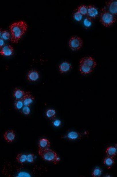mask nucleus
Instances as JSON below:
<instances>
[{"label": "nucleus", "mask_w": 117, "mask_h": 177, "mask_svg": "<svg viewBox=\"0 0 117 177\" xmlns=\"http://www.w3.org/2000/svg\"><path fill=\"white\" fill-rule=\"evenodd\" d=\"M102 170L99 168V167H96L95 169H94L92 173V175L93 177H101L102 174Z\"/></svg>", "instance_id": "23"}, {"label": "nucleus", "mask_w": 117, "mask_h": 177, "mask_svg": "<svg viewBox=\"0 0 117 177\" xmlns=\"http://www.w3.org/2000/svg\"><path fill=\"white\" fill-rule=\"evenodd\" d=\"M83 40L79 37L74 36L71 38L69 42L70 48L73 51H78L83 46Z\"/></svg>", "instance_id": "4"}, {"label": "nucleus", "mask_w": 117, "mask_h": 177, "mask_svg": "<svg viewBox=\"0 0 117 177\" xmlns=\"http://www.w3.org/2000/svg\"><path fill=\"white\" fill-rule=\"evenodd\" d=\"M106 10L112 14L116 16L117 14V1L111 0L106 3Z\"/></svg>", "instance_id": "5"}, {"label": "nucleus", "mask_w": 117, "mask_h": 177, "mask_svg": "<svg viewBox=\"0 0 117 177\" xmlns=\"http://www.w3.org/2000/svg\"><path fill=\"white\" fill-rule=\"evenodd\" d=\"M25 92L23 90L18 88H16L13 92V96L16 100L22 99L25 95Z\"/></svg>", "instance_id": "17"}, {"label": "nucleus", "mask_w": 117, "mask_h": 177, "mask_svg": "<svg viewBox=\"0 0 117 177\" xmlns=\"http://www.w3.org/2000/svg\"><path fill=\"white\" fill-rule=\"evenodd\" d=\"M51 146V143L46 138H41L39 140L38 144V149L44 150L49 149Z\"/></svg>", "instance_id": "14"}, {"label": "nucleus", "mask_w": 117, "mask_h": 177, "mask_svg": "<svg viewBox=\"0 0 117 177\" xmlns=\"http://www.w3.org/2000/svg\"><path fill=\"white\" fill-rule=\"evenodd\" d=\"M16 161L21 164H23L26 161V156L23 154H19L17 156Z\"/></svg>", "instance_id": "19"}, {"label": "nucleus", "mask_w": 117, "mask_h": 177, "mask_svg": "<svg viewBox=\"0 0 117 177\" xmlns=\"http://www.w3.org/2000/svg\"><path fill=\"white\" fill-rule=\"evenodd\" d=\"M34 97L32 96L30 92H25V95L22 100L23 101L24 106L30 107L34 100Z\"/></svg>", "instance_id": "7"}, {"label": "nucleus", "mask_w": 117, "mask_h": 177, "mask_svg": "<svg viewBox=\"0 0 117 177\" xmlns=\"http://www.w3.org/2000/svg\"><path fill=\"white\" fill-rule=\"evenodd\" d=\"M70 140H75L76 139H81L82 138V135L80 133L76 131H70L64 137Z\"/></svg>", "instance_id": "13"}, {"label": "nucleus", "mask_w": 117, "mask_h": 177, "mask_svg": "<svg viewBox=\"0 0 117 177\" xmlns=\"http://www.w3.org/2000/svg\"><path fill=\"white\" fill-rule=\"evenodd\" d=\"M76 10L79 12L81 14L83 15H87V7L85 5H81L78 7Z\"/></svg>", "instance_id": "21"}, {"label": "nucleus", "mask_w": 117, "mask_h": 177, "mask_svg": "<svg viewBox=\"0 0 117 177\" xmlns=\"http://www.w3.org/2000/svg\"><path fill=\"white\" fill-rule=\"evenodd\" d=\"M3 137L7 142H12L15 140L16 134L13 130H8L6 131L3 135Z\"/></svg>", "instance_id": "11"}, {"label": "nucleus", "mask_w": 117, "mask_h": 177, "mask_svg": "<svg viewBox=\"0 0 117 177\" xmlns=\"http://www.w3.org/2000/svg\"><path fill=\"white\" fill-rule=\"evenodd\" d=\"M30 109L29 106H24L22 109L21 113L25 115H28L30 114Z\"/></svg>", "instance_id": "28"}, {"label": "nucleus", "mask_w": 117, "mask_h": 177, "mask_svg": "<svg viewBox=\"0 0 117 177\" xmlns=\"http://www.w3.org/2000/svg\"><path fill=\"white\" fill-rule=\"evenodd\" d=\"M72 68V66L68 62H63L59 66V70L61 73H66Z\"/></svg>", "instance_id": "12"}, {"label": "nucleus", "mask_w": 117, "mask_h": 177, "mask_svg": "<svg viewBox=\"0 0 117 177\" xmlns=\"http://www.w3.org/2000/svg\"><path fill=\"white\" fill-rule=\"evenodd\" d=\"M114 163H115V161L114 157L108 156L106 158H104L103 160V164L106 167H107V169H111Z\"/></svg>", "instance_id": "16"}, {"label": "nucleus", "mask_w": 117, "mask_h": 177, "mask_svg": "<svg viewBox=\"0 0 117 177\" xmlns=\"http://www.w3.org/2000/svg\"><path fill=\"white\" fill-rule=\"evenodd\" d=\"M79 65H86L94 69L97 66V63L95 60L92 57H85L80 60Z\"/></svg>", "instance_id": "6"}, {"label": "nucleus", "mask_w": 117, "mask_h": 177, "mask_svg": "<svg viewBox=\"0 0 117 177\" xmlns=\"http://www.w3.org/2000/svg\"><path fill=\"white\" fill-rule=\"evenodd\" d=\"M34 154H28L26 156V161L30 163H33L34 162Z\"/></svg>", "instance_id": "27"}, {"label": "nucleus", "mask_w": 117, "mask_h": 177, "mask_svg": "<svg viewBox=\"0 0 117 177\" xmlns=\"http://www.w3.org/2000/svg\"><path fill=\"white\" fill-rule=\"evenodd\" d=\"M1 37L3 40H8L11 38L10 33L7 30H3L2 31Z\"/></svg>", "instance_id": "22"}, {"label": "nucleus", "mask_w": 117, "mask_h": 177, "mask_svg": "<svg viewBox=\"0 0 117 177\" xmlns=\"http://www.w3.org/2000/svg\"><path fill=\"white\" fill-rule=\"evenodd\" d=\"M83 23H84V26L86 27V28L90 27L92 25V19L89 18L88 17H87L86 18L84 19Z\"/></svg>", "instance_id": "26"}, {"label": "nucleus", "mask_w": 117, "mask_h": 177, "mask_svg": "<svg viewBox=\"0 0 117 177\" xmlns=\"http://www.w3.org/2000/svg\"><path fill=\"white\" fill-rule=\"evenodd\" d=\"M13 47L10 45H5L0 50V54L5 57H9L13 55Z\"/></svg>", "instance_id": "8"}, {"label": "nucleus", "mask_w": 117, "mask_h": 177, "mask_svg": "<svg viewBox=\"0 0 117 177\" xmlns=\"http://www.w3.org/2000/svg\"><path fill=\"white\" fill-rule=\"evenodd\" d=\"M23 101H22V99H20V100H16L15 103H14V106H15V109H21L23 107Z\"/></svg>", "instance_id": "25"}, {"label": "nucleus", "mask_w": 117, "mask_h": 177, "mask_svg": "<svg viewBox=\"0 0 117 177\" xmlns=\"http://www.w3.org/2000/svg\"><path fill=\"white\" fill-rule=\"evenodd\" d=\"M94 71V69L87 66L86 65H79V71L81 74L84 75L89 74Z\"/></svg>", "instance_id": "15"}, {"label": "nucleus", "mask_w": 117, "mask_h": 177, "mask_svg": "<svg viewBox=\"0 0 117 177\" xmlns=\"http://www.w3.org/2000/svg\"><path fill=\"white\" fill-rule=\"evenodd\" d=\"M98 14L99 12L97 8L92 5L87 6V17L91 19H95L98 16Z\"/></svg>", "instance_id": "9"}, {"label": "nucleus", "mask_w": 117, "mask_h": 177, "mask_svg": "<svg viewBox=\"0 0 117 177\" xmlns=\"http://www.w3.org/2000/svg\"><path fill=\"white\" fill-rule=\"evenodd\" d=\"M2 30L0 29V38H1V35H2Z\"/></svg>", "instance_id": "32"}, {"label": "nucleus", "mask_w": 117, "mask_h": 177, "mask_svg": "<svg viewBox=\"0 0 117 177\" xmlns=\"http://www.w3.org/2000/svg\"><path fill=\"white\" fill-rule=\"evenodd\" d=\"M106 153L108 156L115 157L117 154V148L114 146L109 147L106 150Z\"/></svg>", "instance_id": "18"}, {"label": "nucleus", "mask_w": 117, "mask_h": 177, "mask_svg": "<svg viewBox=\"0 0 117 177\" xmlns=\"http://www.w3.org/2000/svg\"><path fill=\"white\" fill-rule=\"evenodd\" d=\"M5 45V42L4 40L2 38H0V48H1Z\"/></svg>", "instance_id": "31"}, {"label": "nucleus", "mask_w": 117, "mask_h": 177, "mask_svg": "<svg viewBox=\"0 0 117 177\" xmlns=\"http://www.w3.org/2000/svg\"><path fill=\"white\" fill-rule=\"evenodd\" d=\"M56 114V111L54 109H49L46 111V116L48 119L50 120H52L55 118Z\"/></svg>", "instance_id": "20"}, {"label": "nucleus", "mask_w": 117, "mask_h": 177, "mask_svg": "<svg viewBox=\"0 0 117 177\" xmlns=\"http://www.w3.org/2000/svg\"><path fill=\"white\" fill-rule=\"evenodd\" d=\"M99 19L102 25L106 27H108L115 23L117 20V17L115 16L106 10L105 8H103L101 9Z\"/></svg>", "instance_id": "3"}, {"label": "nucleus", "mask_w": 117, "mask_h": 177, "mask_svg": "<svg viewBox=\"0 0 117 177\" xmlns=\"http://www.w3.org/2000/svg\"><path fill=\"white\" fill-rule=\"evenodd\" d=\"M11 38L10 41L13 43H18L25 34L28 29L26 22L19 21L12 24L9 27Z\"/></svg>", "instance_id": "1"}, {"label": "nucleus", "mask_w": 117, "mask_h": 177, "mask_svg": "<svg viewBox=\"0 0 117 177\" xmlns=\"http://www.w3.org/2000/svg\"><path fill=\"white\" fill-rule=\"evenodd\" d=\"M83 15L81 14L79 12H78L76 10H75L74 13H73V18L77 21H80L83 19Z\"/></svg>", "instance_id": "24"}, {"label": "nucleus", "mask_w": 117, "mask_h": 177, "mask_svg": "<svg viewBox=\"0 0 117 177\" xmlns=\"http://www.w3.org/2000/svg\"><path fill=\"white\" fill-rule=\"evenodd\" d=\"M38 152L44 161L53 162L55 164H58L60 160L56 152L49 148L44 150L38 149Z\"/></svg>", "instance_id": "2"}, {"label": "nucleus", "mask_w": 117, "mask_h": 177, "mask_svg": "<svg viewBox=\"0 0 117 177\" xmlns=\"http://www.w3.org/2000/svg\"><path fill=\"white\" fill-rule=\"evenodd\" d=\"M52 124L55 127L58 128V127H60V126H61V122L59 120H55V121H53Z\"/></svg>", "instance_id": "29"}, {"label": "nucleus", "mask_w": 117, "mask_h": 177, "mask_svg": "<svg viewBox=\"0 0 117 177\" xmlns=\"http://www.w3.org/2000/svg\"><path fill=\"white\" fill-rule=\"evenodd\" d=\"M30 176L26 172H21L18 174V177H30Z\"/></svg>", "instance_id": "30"}, {"label": "nucleus", "mask_w": 117, "mask_h": 177, "mask_svg": "<svg viewBox=\"0 0 117 177\" xmlns=\"http://www.w3.org/2000/svg\"><path fill=\"white\" fill-rule=\"evenodd\" d=\"M40 77L39 73L36 70H31L28 71L26 75L27 80L30 82H35L39 79Z\"/></svg>", "instance_id": "10"}]
</instances>
